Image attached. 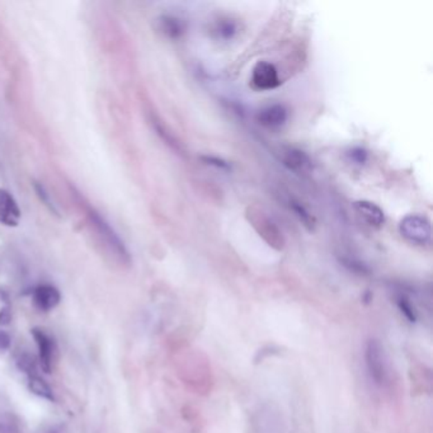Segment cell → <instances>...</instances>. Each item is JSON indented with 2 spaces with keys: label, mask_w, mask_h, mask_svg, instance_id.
Returning a JSON list of instances; mask_svg holds the SVG:
<instances>
[{
  "label": "cell",
  "mask_w": 433,
  "mask_h": 433,
  "mask_svg": "<svg viewBox=\"0 0 433 433\" xmlns=\"http://www.w3.org/2000/svg\"><path fill=\"white\" fill-rule=\"evenodd\" d=\"M349 155L351 160L357 163V164H364L366 162V159H367V154L362 149H353V150H351V153Z\"/></svg>",
  "instance_id": "ffe728a7"
},
{
  "label": "cell",
  "mask_w": 433,
  "mask_h": 433,
  "mask_svg": "<svg viewBox=\"0 0 433 433\" xmlns=\"http://www.w3.org/2000/svg\"><path fill=\"white\" fill-rule=\"evenodd\" d=\"M288 206H290V210L294 212L295 217L300 220V223H302V225L306 229L314 230L315 224H317V220H315V217L310 214L305 206H302V203L296 201V200H291L290 203H288Z\"/></svg>",
  "instance_id": "9a60e30c"
},
{
  "label": "cell",
  "mask_w": 433,
  "mask_h": 433,
  "mask_svg": "<svg viewBox=\"0 0 433 433\" xmlns=\"http://www.w3.org/2000/svg\"><path fill=\"white\" fill-rule=\"evenodd\" d=\"M365 362L370 379L375 385L383 387L387 383V362L385 352L379 340L371 338L367 340L365 347Z\"/></svg>",
  "instance_id": "3957f363"
},
{
  "label": "cell",
  "mask_w": 433,
  "mask_h": 433,
  "mask_svg": "<svg viewBox=\"0 0 433 433\" xmlns=\"http://www.w3.org/2000/svg\"><path fill=\"white\" fill-rule=\"evenodd\" d=\"M28 385L31 389L33 394L37 395L39 398H44L46 400H54V393H53V389L50 387V385L47 384L46 381L44 379H41L39 375L35 372V374H30L28 375Z\"/></svg>",
  "instance_id": "5bb4252c"
},
{
  "label": "cell",
  "mask_w": 433,
  "mask_h": 433,
  "mask_svg": "<svg viewBox=\"0 0 433 433\" xmlns=\"http://www.w3.org/2000/svg\"><path fill=\"white\" fill-rule=\"evenodd\" d=\"M252 84L259 91H272L281 84L277 68L268 62H258L252 70Z\"/></svg>",
  "instance_id": "8992f818"
},
{
  "label": "cell",
  "mask_w": 433,
  "mask_h": 433,
  "mask_svg": "<svg viewBox=\"0 0 433 433\" xmlns=\"http://www.w3.org/2000/svg\"><path fill=\"white\" fill-rule=\"evenodd\" d=\"M353 209L357 215L364 220L365 223L372 228H380L385 223V214L376 203L371 201H356L353 203Z\"/></svg>",
  "instance_id": "7c38bea8"
},
{
  "label": "cell",
  "mask_w": 433,
  "mask_h": 433,
  "mask_svg": "<svg viewBox=\"0 0 433 433\" xmlns=\"http://www.w3.org/2000/svg\"><path fill=\"white\" fill-rule=\"evenodd\" d=\"M91 221L93 225L94 232H97L104 250L118 264H124V266L130 264L131 262L130 253L125 246L124 241L111 228V225L97 212H91Z\"/></svg>",
  "instance_id": "6da1fadb"
},
{
  "label": "cell",
  "mask_w": 433,
  "mask_h": 433,
  "mask_svg": "<svg viewBox=\"0 0 433 433\" xmlns=\"http://www.w3.org/2000/svg\"><path fill=\"white\" fill-rule=\"evenodd\" d=\"M33 302L42 311H50L55 309L62 300V295L59 290L53 285H39L33 290Z\"/></svg>",
  "instance_id": "8fae6325"
},
{
  "label": "cell",
  "mask_w": 433,
  "mask_h": 433,
  "mask_svg": "<svg viewBox=\"0 0 433 433\" xmlns=\"http://www.w3.org/2000/svg\"><path fill=\"white\" fill-rule=\"evenodd\" d=\"M398 305H399V308L402 310L403 314H404V317H407L409 322H416L417 320V315H416V311L413 309V306L410 305V302L407 300V299H404V297H400L399 300H398Z\"/></svg>",
  "instance_id": "d6986e66"
},
{
  "label": "cell",
  "mask_w": 433,
  "mask_h": 433,
  "mask_svg": "<svg viewBox=\"0 0 433 433\" xmlns=\"http://www.w3.org/2000/svg\"><path fill=\"white\" fill-rule=\"evenodd\" d=\"M287 109L285 106L282 104H271V106H267L264 109H259L255 115V120L257 122L264 126L266 129H279L281 126L286 124Z\"/></svg>",
  "instance_id": "9c48e42d"
},
{
  "label": "cell",
  "mask_w": 433,
  "mask_h": 433,
  "mask_svg": "<svg viewBox=\"0 0 433 433\" xmlns=\"http://www.w3.org/2000/svg\"><path fill=\"white\" fill-rule=\"evenodd\" d=\"M247 217L249 223L258 232V235L262 237L270 247L275 248L277 250L284 249L285 238L282 235V232L279 230V226L266 215V212L257 208H249Z\"/></svg>",
  "instance_id": "277c9868"
},
{
  "label": "cell",
  "mask_w": 433,
  "mask_h": 433,
  "mask_svg": "<svg viewBox=\"0 0 433 433\" xmlns=\"http://www.w3.org/2000/svg\"><path fill=\"white\" fill-rule=\"evenodd\" d=\"M10 337L7 332L4 331H0V352H4L10 347Z\"/></svg>",
  "instance_id": "44dd1931"
},
{
  "label": "cell",
  "mask_w": 433,
  "mask_h": 433,
  "mask_svg": "<svg viewBox=\"0 0 433 433\" xmlns=\"http://www.w3.org/2000/svg\"><path fill=\"white\" fill-rule=\"evenodd\" d=\"M158 24H159V31L169 39H178L186 30L185 24L177 17L162 16L158 19Z\"/></svg>",
  "instance_id": "4fadbf2b"
},
{
  "label": "cell",
  "mask_w": 433,
  "mask_h": 433,
  "mask_svg": "<svg viewBox=\"0 0 433 433\" xmlns=\"http://www.w3.org/2000/svg\"><path fill=\"white\" fill-rule=\"evenodd\" d=\"M399 232L404 239L417 246L428 244L432 235L430 220L427 217L414 214L403 217L399 224Z\"/></svg>",
  "instance_id": "5b68a950"
},
{
  "label": "cell",
  "mask_w": 433,
  "mask_h": 433,
  "mask_svg": "<svg viewBox=\"0 0 433 433\" xmlns=\"http://www.w3.org/2000/svg\"><path fill=\"white\" fill-rule=\"evenodd\" d=\"M279 160L284 167L296 174H308L313 169V162L309 155L297 147H282L279 151Z\"/></svg>",
  "instance_id": "52a82bcc"
},
{
  "label": "cell",
  "mask_w": 433,
  "mask_h": 433,
  "mask_svg": "<svg viewBox=\"0 0 433 433\" xmlns=\"http://www.w3.org/2000/svg\"><path fill=\"white\" fill-rule=\"evenodd\" d=\"M201 160L205 163V164H208L210 167H214V168H217V169L225 170V172L232 169V165H230L229 163L224 160V159H221V158H217V156L202 155Z\"/></svg>",
  "instance_id": "ac0fdd59"
},
{
  "label": "cell",
  "mask_w": 433,
  "mask_h": 433,
  "mask_svg": "<svg viewBox=\"0 0 433 433\" xmlns=\"http://www.w3.org/2000/svg\"><path fill=\"white\" fill-rule=\"evenodd\" d=\"M21 209L15 197L4 188H0V224L17 226L21 221Z\"/></svg>",
  "instance_id": "ba28073f"
},
{
  "label": "cell",
  "mask_w": 433,
  "mask_h": 433,
  "mask_svg": "<svg viewBox=\"0 0 433 433\" xmlns=\"http://www.w3.org/2000/svg\"><path fill=\"white\" fill-rule=\"evenodd\" d=\"M252 433H287L281 410L273 404H262L252 417Z\"/></svg>",
  "instance_id": "7a4b0ae2"
},
{
  "label": "cell",
  "mask_w": 433,
  "mask_h": 433,
  "mask_svg": "<svg viewBox=\"0 0 433 433\" xmlns=\"http://www.w3.org/2000/svg\"><path fill=\"white\" fill-rule=\"evenodd\" d=\"M12 319V302L8 293L0 288V325L8 324Z\"/></svg>",
  "instance_id": "2e32d148"
},
{
  "label": "cell",
  "mask_w": 433,
  "mask_h": 433,
  "mask_svg": "<svg viewBox=\"0 0 433 433\" xmlns=\"http://www.w3.org/2000/svg\"><path fill=\"white\" fill-rule=\"evenodd\" d=\"M215 31L221 39H232L237 32V26L232 21H220L215 27Z\"/></svg>",
  "instance_id": "e0dca14e"
},
{
  "label": "cell",
  "mask_w": 433,
  "mask_h": 433,
  "mask_svg": "<svg viewBox=\"0 0 433 433\" xmlns=\"http://www.w3.org/2000/svg\"><path fill=\"white\" fill-rule=\"evenodd\" d=\"M33 338L36 340V344L39 347V356L42 369L46 372H50L51 366L54 362L55 343L51 337L44 332L42 329H33Z\"/></svg>",
  "instance_id": "30bf717a"
}]
</instances>
